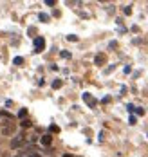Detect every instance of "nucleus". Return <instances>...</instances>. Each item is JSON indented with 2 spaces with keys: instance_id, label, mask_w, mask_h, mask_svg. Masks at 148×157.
<instances>
[{
  "instance_id": "obj_1",
  "label": "nucleus",
  "mask_w": 148,
  "mask_h": 157,
  "mask_svg": "<svg viewBox=\"0 0 148 157\" xmlns=\"http://www.w3.org/2000/svg\"><path fill=\"white\" fill-rule=\"evenodd\" d=\"M45 49V40L42 36H36L35 38V52H42Z\"/></svg>"
},
{
  "instance_id": "obj_2",
  "label": "nucleus",
  "mask_w": 148,
  "mask_h": 157,
  "mask_svg": "<svg viewBox=\"0 0 148 157\" xmlns=\"http://www.w3.org/2000/svg\"><path fill=\"white\" fill-rule=\"evenodd\" d=\"M83 101H85V103H87V105H89L90 108H94V107H96V105H98V101H96V99H94V98L90 96V94H83Z\"/></svg>"
},
{
  "instance_id": "obj_3",
  "label": "nucleus",
  "mask_w": 148,
  "mask_h": 157,
  "mask_svg": "<svg viewBox=\"0 0 148 157\" xmlns=\"http://www.w3.org/2000/svg\"><path fill=\"white\" fill-rule=\"evenodd\" d=\"M24 143H25V137H24V135H20V137H16V139L11 141V146L13 148H18V146H22Z\"/></svg>"
},
{
  "instance_id": "obj_4",
  "label": "nucleus",
  "mask_w": 148,
  "mask_h": 157,
  "mask_svg": "<svg viewBox=\"0 0 148 157\" xmlns=\"http://www.w3.org/2000/svg\"><path fill=\"white\" fill-rule=\"evenodd\" d=\"M105 61H107V56H105V54H98L96 60H94V63H96V65H105Z\"/></svg>"
},
{
  "instance_id": "obj_5",
  "label": "nucleus",
  "mask_w": 148,
  "mask_h": 157,
  "mask_svg": "<svg viewBox=\"0 0 148 157\" xmlns=\"http://www.w3.org/2000/svg\"><path fill=\"white\" fill-rule=\"evenodd\" d=\"M51 143H52V137H51L49 134H47V135H43V137H42V145H43V146H49Z\"/></svg>"
},
{
  "instance_id": "obj_6",
  "label": "nucleus",
  "mask_w": 148,
  "mask_h": 157,
  "mask_svg": "<svg viewBox=\"0 0 148 157\" xmlns=\"http://www.w3.org/2000/svg\"><path fill=\"white\" fill-rule=\"evenodd\" d=\"M27 116V108H20V112H18V118L22 119V118H25Z\"/></svg>"
},
{
  "instance_id": "obj_7",
  "label": "nucleus",
  "mask_w": 148,
  "mask_h": 157,
  "mask_svg": "<svg viewBox=\"0 0 148 157\" xmlns=\"http://www.w3.org/2000/svg\"><path fill=\"white\" fill-rule=\"evenodd\" d=\"M62 87V80H54L52 81V88H60Z\"/></svg>"
},
{
  "instance_id": "obj_8",
  "label": "nucleus",
  "mask_w": 148,
  "mask_h": 157,
  "mask_svg": "<svg viewBox=\"0 0 148 157\" xmlns=\"http://www.w3.org/2000/svg\"><path fill=\"white\" fill-rule=\"evenodd\" d=\"M13 63H15V65H22V63H24V58H20V56H16L15 60H13Z\"/></svg>"
},
{
  "instance_id": "obj_9",
  "label": "nucleus",
  "mask_w": 148,
  "mask_h": 157,
  "mask_svg": "<svg viewBox=\"0 0 148 157\" xmlns=\"http://www.w3.org/2000/svg\"><path fill=\"white\" fill-rule=\"evenodd\" d=\"M13 130H15V126H13V125H9V126H5V128H4L2 132H4V134H11Z\"/></svg>"
},
{
  "instance_id": "obj_10",
  "label": "nucleus",
  "mask_w": 148,
  "mask_h": 157,
  "mask_svg": "<svg viewBox=\"0 0 148 157\" xmlns=\"http://www.w3.org/2000/svg\"><path fill=\"white\" fill-rule=\"evenodd\" d=\"M40 20H42V22H49V15H45V13H40Z\"/></svg>"
},
{
  "instance_id": "obj_11",
  "label": "nucleus",
  "mask_w": 148,
  "mask_h": 157,
  "mask_svg": "<svg viewBox=\"0 0 148 157\" xmlns=\"http://www.w3.org/2000/svg\"><path fill=\"white\" fill-rule=\"evenodd\" d=\"M22 126H24V128H29V126H31V121H29V119H24V121H22Z\"/></svg>"
},
{
  "instance_id": "obj_12",
  "label": "nucleus",
  "mask_w": 148,
  "mask_h": 157,
  "mask_svg": "<svg viewBox=\"0 0 148 157\" xmlns=\"http://www.w3.org/2000/svg\"><path fill=\"white\" fill-rule=\"evenodd\" d=\"M67 40H69V42H78V36H74V35H69V36H67Z\"/></svg>"
},
{
  "instance_id": "obj_13",
  "label": "nucleus",
  "mask_w": 148,
  "mask_h": 157,
  "mask_svg": "<svg viewBox=\"0 0 148 157\" xmlns=\"http://www.w3.org/2000/svg\"><path fill=\"white\" fill-rule=\"evenodd\" d=\"M51 132H54V134H58V132H60V128H58L56 125H51Z\"/></svg>"
},
{
  "instance_id": "obj_14",
  "label": "nucleus",
  "mask_w": 148,
  "mask_h": 157,
  "mask_svg": "<svg viewBox=\"0 0 148 157\" xmlns=\"http://www.w3.org/2000/svg\"><path fill=\"white\" fill-rule=\"evenodd\" d=\"M134 110L137 112V116H143V114H145V110H143V108H134Z\"/></svg>"
},
{
  "instance_id": "obj_15",
  "label": "nucleus",
  "mask_w": 148,
  "mask_h": 157,
  "mask_svg": "<svg viewBox=\"0 0 148 157\" xmlns=\"http://www.w3.org/2000/svg\"><path fill=\"white\" fill-rule=\"evenodd\" d=\"M62 58H71V52H67V51H63V52H62Z\"/></svg>"
},
{
  "instance_id": "obj_16",
  "label": "nucleus",
  "mask_w": 148,
  "mask_h": 157,
  "mask_svg": "<svg viewBox=\"0 0 148 157\" xmlns=\"http://www.w3.org/2000/svg\"><path fill=\"white\" fill-rule=\"evenodd\" d=\"M27 157H42V155H40V154H29Z\"/></svg>"
}]
</instances>
